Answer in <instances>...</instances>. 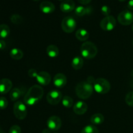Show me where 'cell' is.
<instances>
[{
	"mask_svg": "<svg viewBox=\"0 0 133 133\" xmlns=\"http://www.w3.org/2000/svg\"><path fill=\"white\" fill-rule=\"evenodd\" d=\"M43 96V88L39 85H33L28 90L25 96L23 101L26 105L33 106L42 99Z\"/></svg>",
	"mask_w": 133,
	"mask_h": 133,
	"instance_id": "cell-1",
	"label": "cell"
},
{
	"mask_svg": "<svg viewBox=\"0 0 133 133\" xmlns=\"http://www.w3.org/2000/svg\"><path fill=\"white\" fill-rule=\"evenodd\" d=\"M94 91V87L87 81H82L77 84L75 88L76 94L82 99H87L92 96Z\"/></svg>",
	"mask_w": 133,
	"mask_h": 133,
	"instance_id": "cell-2",
	"label": "cell"
},
{
	"mask_svg": "<svg viewBox=\"0 0 133 133\" xmlns=\"http://www.w3.org/2000/svg\"><path fill=\"white\" fill-rule=\"evenodd\" d=\"M81 53L84 58L92 59L94 58L97 53V48L94 43L91 42H85L81 46Z\"/></svg>",
	"mask_w": 133,
	"mask_h": 133,
	"instance_id": "cell-3",
	"label": "cell"
},
{
	"mask_svg": "<svg viewBox=\"0 0 133 133\" xmlns=\"http://www.w3.org/2000/svg\"><path fill=\"white\" fill-rule=\"evenodd\" d=\"M94 89L99 94H105L110 90V84L107 80L103 78H98L96 79L94 84Z\"/></svg>",
	"mask_w": 133,
	"mask_h": 133,
	"instance_id": "cell-4",
	"label": "cell"
},
{
	"mask_svg": "<svg viewBox=\"0 0 133 133\" xmlns=\"http://www.w3.org/2000/svg\"><path fill=\"white\" fill-rule=\"evenodd\" d=\"M13 112H14V114L16 118L20 120L25 119L27 116V107L25 105L22 101H17L14 103Z\"/></svg>",
	"mask_w": 133,
	"mask_h": 133,
	"instance_id": "cell-5",
	"label": "cell"
},
{
	"mask_svg": "<svg viewBox=\"0 0 133 133\" xmlns=\"http://www.w3.org/2000/svg\"><path fill=\"white\" fill-rule=\"evenodd\" d=\"M77 27V22L75 19L71 16L65 17L61 23L62 29L66 33H71L75 31Z\"/></svg>",
	"mask_w": 133,
	"mask_h": 133,
	"instance_id": "cell-6",
	"label": "cell"
},
{
	"mask_svg": "<svg viewBox=\"0 0 133 133\" xmlns=\"http://www.w3.org/2000/svg\"><path fill=\"white\" fill-rule=\"evenodd\" d=\"M116 25V21L112 16H105L100 22V27L101 29L105 31H111L115 28Z\"/></svg>",
	"mask_w": 133,
	"mask_h": 133,
	"instance_id": "cell-7",
	"label": "cell"
},
{
	"mask_svg": "<svg viewBox=\"0 0 133 133\" xmlns=\"http://www.w3.org/2000/svg\"><path fill=\"white\" fill-rule=\"evenodd\" d=\"M118 21L122 25H131L133 23V13L131 10H123L118 14Z\"/></svg>",
	"mask_w": 133,
	"mask_h": 133,
	"instance_id": "cell-8",
	"label": "cell"
},
{
	"mask_svg": "<svg viewBox=\"0 0 133 133\" xmlns=\"http://www.w3.org/2000/svg\"><path fill=\"white\" fill-rule=\"evenodd\" d=\"M47 101L49 104L52 105H57L62 99V95L60 91L53 90L50 91L47 95Z\"/></svg>",
	"mask_w": 133,
	"mask_h": 133,
	"instance_id": "cell-9",
	"label": "cell"
},
{
	"mask_svg": "<svg viewBox=\"0 0 133 133\" xmlns=\"http://www.w3.org/2000/svg\"><path fill=\"white\" fill-rule=\"evenodd\" d=\"M47 126L51 131H58L62 126V121L59 117L57 116H53L49 117L47 120Z\"/></svg>",
	"mask_w": 133,
	"mask_h": 133,
	"instance_id": "cell-10",
	"label": "cell"
},
{
	"mask_svg": "<svg viewBox=\"0 0 133 133\" xmlns=\"http://www.w3.org/2000/svg\"><path fill=\"white\" fill-rule=\"evenodd\" d=\"M36 80L40 84L43 86H46L50 83L51 77V75L46 71H40L36 77Z\"/></svg>",
	"mask_w": 133,
	"mask_h": 133,
	"instance_id": "cell-11",
	"label": "cell"
},
{
	"mask_svg": "<svg viewBox=\"0 0 133 133\" xmlns=\"http://www.w3.org/2000/svg\"><path fill=\"white\" fill-rule=\"evenodd\" d=\"M66 83H67V78L64 74L59 73L55 75L53 78V84L57 88H63Z\"/></svg>",
	"mask_w": 133,
	"mask_h": 133,
	"instance_id": "cell-12",
	"label": "cell"
},
{
	"mask_svg": "<svg viewBox=\"0 0 133 133\" xmlns=\"http://www.w3.org/2000/svg\"><path fill=\"white\" fill-rule=\"evenodd\" d=\"M12 83L9 79H2L0 80V94H5L12 90Z\"/></svg>",
	"mask_w": 133,
	"mask_h": 133,
	"instance_id": "cell-13",
	"label": "cell"
},
{
	"mask_svg": "<svg viewBox=\"0 0 133 133\" xmlns=\"http://www.w3.org/2000/svg\"><path fill=\"white\" fill-rule=\"evenodd\" d=\"M60 9L64 13L70 12L75 9V3L72 0H64L60 5Z\"/></svg>",
	"mask_w": 133,
	"mask_h": 133,
	"instance_id": "cell-14",
	"label": "cell"
},
{
	"mask_svg": "<svg viewBox=\"0 0 133 133\" xmlns=\"http://www.w3.org/2000/svg\"><path fill=\"white\" fill-rule=\"evenodd\" d=\"M55 6L53 3L48 1H43L40 5V10L44 14H51L55 11Z\"/></svg>",
	"mask_w": 133,
	"mask_h": 133,
	"instance_id": "cell-15",
	"label": "cell"
},
{
	"mask_svg": "<svg viewBox=\"0 0 133 133\" xmlns=\"http://www.w3.org/2000/svg\"><path fill=\"white\" fill-rule=\"evenodd\" d=\"M74 111L77 115H83L87 112L88 109V106L87 103L83 101H77L75 105H74Z\"/></svg>",
	"mask_w": 133,
	"mask_h": 133,
	"instance_id": "cell-16",
	"label": "cell"
},
{
	"mask_svg": "<svg viewBox=\"0 0 133 133\" xmlns=\"http://www.w3.org/2000/svg\"><path fill=\"white\" fill-rule=\"evenodd\" d=\"M92 11V9L91 6H79L75 9V14L78 16H83L90 14Z\"/></svg>",
	"mask_w": 133,
	"mask_h": 133,
	"instance_id": "cell-17",
	"label": "cell"
},
{
	"mask_svg": "<svg viewBox=\"0 0 133 133\" xmlns=\"http://www.w3.org/2000/svg\"><path fill=\"white\" fill-rule=\"evenodd\" d=\"M75 36L79 41H86L89 38V33L84 29H79L75 32Z\"/></svg>",
	"mask_w": 133,
	"mask_h": 133,
	"instance_id": "cell-18",
	"label": "cell"
},
{
	"mask_svg": "<svg viewBox=\"0 0 133 133\" xmlns=\"http://www.w3.org/2000/svg\"><path fill=\"white\" fill-rule=\"evenodd\" d=\"M46 53L50 58H56L59 54V50L56 45H49L46 49Z\"/></svg>",
	"mask_w": 133,
	"mask_h": 133,
	"instance_id": "cell-19",
	"label": "cell"
},
{
	"mask_svg": "<svg viewBox=\"0 0 133 133\" xmlns=\"http://www.w3.org/2000/svg\"><path fill=\"white\" fill-rule=\"evenodd\" d=\"M84 62H83V58L79 56H77L73 58L71 61V66L74 70H80L83 68Z\"/></svg>",
	"mask_w": 133,
	"mask_h": 133,
	"instance_id": "cell-20",
	"label": "cell"
},
{
	"mask_svg": "<svg viewBox=\"0 0 133 133\" xmlns=\"http://www.w3.org/2000/svg\"><path fill=\"white\" fill-rule=\"evenodd\" d=\"M104 116L100 113H96L90 118V122L93 125H101L104 122Z\"/></svg>",
	"mask_w": 133,
	"mask_h": 133,
	"instance_id": "cell-21",
	"label": "cell"
},
{
	"mask_svg": "<svg viewBox=\"0 0 133 133\" xmlns=\"http://www.w3.org/2000/svg\"><path fill=\"white\" fill-rule=\"evenodd\" d=\"M10 56L14 60H20L23 58V53L21 49L18 48H13L10 50Z\"/></svg>",
	"mask_w": 133,
	"mask_h": 133,
	"instance_id": "cell-22",
	"label": "cell"
},
{
	"mask_svg": "<svg viewBox=\"0 0 133 133\" xmlns=\"http://www.w3.org/2000/svg\"><path fill=\"white\" fill-rule=\"evenodd\" d=\"M10 35V28L6 24L0 25V38H6Z\"/></svg>",
	"mask_w": 133,
	"mask_h": 133,
	"instance_id": "cell-23",
	"label": "cell"
},
{
	"mask_svg": "<svg viewBox=\"0 0 133 133\" xmlns=\"http://www.w3.org/2000/svg\"><path fill=\"white\" fill-rule=\"evenodd\" d=\"M22 96V91L18 88H14L12 89L10 92V98L11 101H17Z\"/></svg>",
	"mask_w": 133,
	"mask_h": 133,
	"instance_id": "cell-24",
	"label": "cell"
},
{
	"mask_svg": "<svg viewBox=\"0 0 133 133\" xmlns=\"http://www.w3.org/2000/svg\"><path fill=\"white\" fill-rule=\"evenodd\" d=\"M81 133H99V131L96 126L93 125H88L83 129Z\"/></svg>",
	"mask_w": 133,
	"mask_h": 133,
	"instance_id": "cell-25",
	"label": "cell"
},
{
	"mask_svg": "<svg viewBox=\"0 0 133 133\" xmlns=\"http://www.w3.org/2000/svg\"><path fill=\"white\" fill-rule=\"evenodd\" d=\"M10 21L12 23L15 25H19L22 24L23 22V19L22 18V16L19 15V14H12L10 18Z\"/></svg>",
	"mask_w": 133,
	"mask_h": 133,
	"instance_id": "cell-26",
	"label": "cell"
},
{
	"mask_svg": "<svg viewBox=\"0 0 133 133\" xmlns=\"http://www.w3.org/2000/svg\"><path fill=\"white\" fill-rule=\"evenodd\" d=\"M62 103L64 107L71 108L74 104V101L70 96H64L62 99Z\"/></svg>",
	"mask_w": 133,
	"mask_h": 133,
	"instance_id": "cell-27",
	"label": "cell"
},
{
	"mask_svg": "<svg viewBox=\"0 0 133 133\" xmlns=\"http://www.w3.org/2000/svg\"><path fill=\"white\" fill-rule=\"evenodd\" d=\"M125 102L129 106L133 107V92H130L126 95L125 96Z\"/></svg>",
	"mask_w": 133,
	"mask_h": 133,
	"instance_id": "cell-28",
	"label": "cell"
},
{
	"mask_svg": "<svg viewBox=\"0 0 133 133\" xmlns=\"http://www.w3.org/2000/svg\"><path fill=\"white\" fill-rule=\"evenodd\" d=\"M8 106V101L5 97H0V109L3 110L5 109Z\"/></svg>",
	"mask_w": 133,
	"mask_h": 133,
	"instance_id": "cell-29",
	"label": "cell"
},
{
	"mask_svg": "<svg viewBox=\"0 0 133 133\" xmlns=\"http://www.w3.org/2000/svg\"><path fill=\"white\" fill-rule=\"evenodd\" d=\"M101 11L102 14H103L105 16H110L111 10H110V9L109 6H107V5H104V6H103L101 7Z\"/></svg>",
	"mask_w": 133,
	"mask_h": 133,
	"instance_id": "cell-30",
	"label": "cell"
},
{
	"mask_svg": "<svg viewBox=\"0 0 133 133\" xmlns=\"http://www.w3.org/2000/svg\"><path fill=\"white\" fill-rule=\"evenodd\" d=\"M22 132V130H21L20 127L18 125H12L9 129V133H21Z\"/></svg>",
	"mask_w": 133,
	"mask_h": 133,
	"instance_id": "cell-31",
	"label": "cell"
},
{
	"mask_svg": "<svg viewBox=\"0 0 133 133\" xmlns=\"http://www.w3.org/2000/svg\"><path fill=\"white\" fill-rule=\"evenodd\" d=\"M38 74V72L35 69H30L28 71L29 76L31 78H35L36 79Z\"/></svg>",
	"mask_w": 133,
	"mask_h": 133,
	"instance_id": "cell-32",
	"label": "cell"
},
{
	"mask_svg": "<svg viewBox=\"0 0 133 133\" xmlns=\"http://www.w3.org/2000/svg\"><path fill=\"white\" fill-rule=\"evenodd\" d=\"M6 47V43L4 40H0V50H3Z\"/></svg>",
	"mask_w": 133,
	"mask_h": 133,
	"instance_id": "cell-33",
	"label": "cell"
},
{
	"mask_svg": "<svg viewBox=\"0 0 133 133\" xmlns=\"http://www.w3.org/2000/svg\"><path fill=\"white\" fill-rule=\"evenodd\" d=\"M92 0H78V1L79 2V3L82 4V5H88V3L91 2Z\"/></svg>",
	"mask_w": 133,
	"mask_h": 133,
	"instance_id": "cell-34",
	"label": "cell"
},
{
	"mask_svg": "<svg viewBox=\"0 0 133 133\" xmlns=\"http://www.w3.org/2000/svg\"><path fill=\"white\" fill-rule=\"evenodd\" d=\"M127 7L130 10H133V0H130L127 3Z\"/></svg>",
	"mask_w": 133,
	"mask_h": 133,
	"instance_id": "cell-35",
	"label": "cell"
},
{
	"mask_svg": "<svg viewBox=\"0 0 133 133\" xmlns=\"http://www.w3.org/2000/svg\"><path fill=\"white\" fill-rule=\"evenodd\" d=\"M51 130L49 129H44L42 131V133H51Z\"/></svg>",
	"mask_w": 133,
	"mask_h": 133,
	"instance_id": "cell-36",
	"label": "cell"
},
{
	"mask_svg": "<svg viewBox=\"0 0 133 133\" xmlns=\"http://www.w3.org/2000/svg\"><path fill=\"white\" fill-rule=\"evenodd\" d=\"M0 133H5V132H4V131H3V130L2 129H1V128H0Z\"/></svg>",
	"mask_w": 133,
	"mask_h": 133,
	"instance_id": "cell-37",
	"label": "cell"
},
{
	"mask_svg": "<svg viewBox=\"0 0 133 133\" xmlns=\"http://www.w3.org/2000/svg\"><path fill=\"white\" fill-rule=\"evenodd\" d=\"M131 77H132L133 78V70H132V71H131Z\"/></svg>",
	"mask_w": 133,
	"mask_h": 133,
	"instance_id": "cell-38",
	"label": "cell"
},
{
	"mask_svg": "<svg viewBox=\"0 0 133 133\" xmlns=\"http://www.w3.org/2000/svg\"><path fill=\"white\" fill-rule=\"evenodd\" d=\"M119 1H126V0H119Z\"/></svg>",
	"mask_w": 133,
	"mask_h": 133,
	"instance_id": "cell-39",
	"label": "cell"
},
{
	"mask_svg": "<svg viewBox=\"0 0 133 133\" xmlns=\"http://www.w3.org/2000/svg\"><path fill=\"white\" fill-rule=\"evenodd\" d=\"M132 31H133V24H132Z\"/></svg>",
	"mask_w": 133,
	"mask_h": 133,
	"instance_id": "cell-40",
	"label": "cell"
},
{
	"mask_svg": "<svg viewBox=\"0 0 133 133\" xmlns=\"http://www.w3.org/2000/svg\"><path fill=\"white\" fill-rule=\"evenodd\" d=\"M33 1H39V0H33Z\"/></svg>",
	"mask_w": 133,
	"mask_h": 133,
	"instance_id": "cell-41",
	"label": "cell"
},
{
	"mask_svg": "<svg viewBox=\"0 0 133 133\" xmlns=\"http://www.w3.org/2000/svg\"><path fill=\"white\" fill-rule=\"evenodd\" d=\"M58 1H64V0H58Z\"/></svg>",
	"mask_w": 133,
	"mask_h": 133,
	"instance_id": "cell-42",
	"label": "cell"
},
{
	"mask_svg": "<svg viewBox=\"0 0 133 133\" xmlns=\"http://www.w3.org/2000/svg\"><path fill=\"white\" fill-rule=\"evenodd\" d=\"M132 45H133V40H132Z\"/></svg>",
	"mask_w": 133,
	"mask_h": 133,
	"instance_id": "cell-43",
	"label": "cell"
},
{
	"mask_svg": "<svg viewBox=\"0 0 133 133\" xmlns=\"http://www.w3.org/2000/svg\"><path fill=\"white\" fill-rule=\"evenodd\" d=\"M54 133H58V132H54Z\"/></svg>",
	"mask_w": 133,
	"mask_h": 133,
	"instance_id": "cell-44",
	"label": "cell"
}]
</instances>
